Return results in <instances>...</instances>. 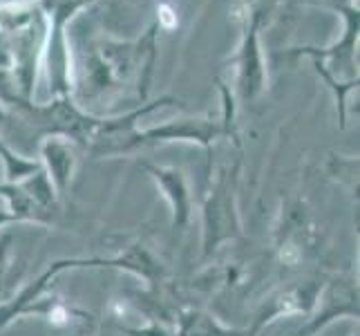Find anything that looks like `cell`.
Returning <instances> with one entry per match:
<instances>
[{
	"label": "cell",
	"instance_id": "6da1fadb",
	"mask_svg": "<svg viewBox=\"0 0 360 336\" xmlns=\"http://www.w3.org/2000/svg\"><path fill=\"white\" fill-rule=\"evenodd\" d=\"M159 20H161V25H164V27L172 30L177 25V14L168 5H161L159 7Z\"/></svg>",
	"mask_w": 360,
	"mask_h": 336
},
{
	"label": "cell",
	"instance_id": "7a4b0ae2",
	"mask_svg": "<svg viewBox=\"0 0 360 336\" xmlns=\"http://www.w3.org/2000/svg\"><path fill=\"white\" fill-rule=\"evenodd\" d=\"M5 247H7V240H5L3 244H0V280H3V276H5V267H7V265H5V251H7V249H5Z\"/></svg>",
	"mask_w": 360,
	"mask_h": 336
},
{
	"label": "cell",
	"instance_id": "3957f363",
	"mask_svg": "<svg viewBox=\"0 0 360 336\" xmlns=\"http://www.w3.org/2000/svg\"><path fill=\"white\" fill-rule=\"evenodd\" d=\"M7 220H11V216H5V213H0V224H3V222H7Z\"/></svg>",
	"mask_w": 360,
	"mask_h": 336
}]
</instances>
